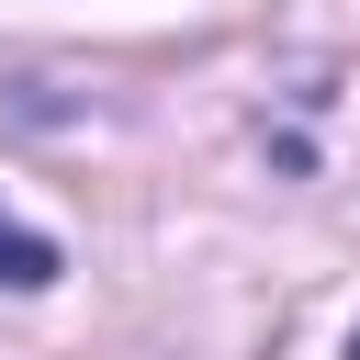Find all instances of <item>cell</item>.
I'll use <instances>...</instances> for the list:
<instances>
[{
    "label": "cell",
    "mask_w": 360,
    "mask_h": 360,
    "mask_svg": "<svg viewBox=\"0 0 360 360\" xmlns=\"http://www.w3.org/2000/svg\"><path fill=\"white\" fill-rule=\"evenodd\" d=\"M349 360H360V326H349Z\"/></svg>",
    "instance_id": "7a4b0ae2"
},
{
    "label": "cell",
    "mask_w": 360,
    "mask_h": 360,
    "mask_svg": "<svg viewBox=\"0 0 360 360\" xmlns=\"http://www.w3.org/2000/svg\"><path fill=\"white\" fill-rule=\"evenodd\" d=\"M45 281H56V236L0 225V292H45Z\"/></svg>",
    "instance_id": "6da1fadb"
}]
</instances>
